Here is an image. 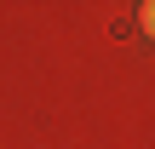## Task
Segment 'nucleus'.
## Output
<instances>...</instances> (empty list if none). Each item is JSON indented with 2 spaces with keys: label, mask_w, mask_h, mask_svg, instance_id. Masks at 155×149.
<instances>
[{
  "label": "nucleus",
  "mask_w": 155,
  "mask_h": 149,
  "mask_svg": "<svg viewBox=\"0 0 155 149\" xmlns=\"http://www.w3.org/2000/svg\"><path fill=\"white\" fill-rule=\"evenodd\" d=\"M138 23H144V29L155 34V6H144V11H138Z\"/></svg>",
  "instance_id": "f257e3e1"
}]
</instances>
